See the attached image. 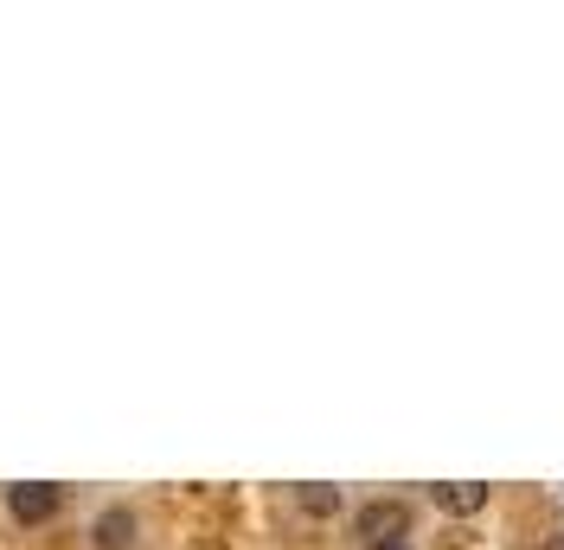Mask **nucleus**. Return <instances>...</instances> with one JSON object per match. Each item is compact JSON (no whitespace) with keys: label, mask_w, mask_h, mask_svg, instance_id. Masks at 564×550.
I'll use <instances>...</instances> for the list:
<instances>
[{"label":"nucleus","mask_w":564,"mask_h":550,"mask_svg":"<svg viewBox=\"0 0 564 550\" xmlns=\"http://www.w3.org/2000/svg\"><path fill=\"white\" fill-rule=\"evenodd\" d=\"M90 538H97V550H129L135 544V513H129V506H109V513L90 525Z\"/></svg>","instance_id":"4"},{"label":"nucleus","mask_w":564,"mask_h":550,"mask_svg":"<svg viewBox=\"0 0 564 550\" xmlns=\"http://www.w3.org/2000/svg\"><path fill=\"white\" fill-rule=\"evenodd\" d=\"M430 499H436L443 513L468 518V513H481V506H488V486H481V481H443V486H430Z\"/></svg>","instance_id":"3"},{"label":"nucleus","mask_w":564,"mask_h":550,"mask_svg":"<svg viewBox=\"0 0 564 550\" xmlns=\"http://www.w3.org/2000/svg\"><path fill=\"white\" fill-rule=\"evenodd\" d=\"M545 550H564V531H558V538H545Z\"/></svg>","instance_id":"7"},{"label":"nucleus","mask_w":564,"mask_h":550,"mask_svg":"<svg viewBox=\"0 0 564 550\" xmlns=\"http://www.w3.org/2000/svg\"><path fill=\"white\" fill-rule=\"evenodd\" d=\"M352 531H359V544H391V538H411V506L404 499H372V506H359L352 518Z\"/></svg>","instance_id":"1"},{"label":"nucleus","mask_w":564,"mask_h":550,"mask_svg":"<svg viewBox=\"0 0 564 550\" xmlns=\"http://www.w3.org/2000/svg\"><path fill=\"white\" fill-rule=\"evenodd\" d=\"M295 499H302V513H315V518H334V513H340V493H334V486H302Z\"/></svg>","instance_id":"5"},{"label":"nucleus","mask_w":564,"mask_h":550,"mask_svg":"<svg viewBox=\"0 0 564 550\" xmlns=\"http://www.w3.org/2000/svg\"><path fill=\"white\" fill-rule=\"evenodd\" d=\"M372 550H417L411 538H391V544H372Z\"/></svg>","instance_id":"6"},{"label":"nucleus","mask_w":564,"mask_h":550,"mask_svg":"<svg viewBox=\"0 0 564 550\" xmlns=\"http://www.w3.org/2000/svg\"><path fill=\"white\" fill-rule=\"evenodd\" d=\"M7 513L20 518V525H45V518L58 513V486H45V481L7 486Z\"/></svg>","instance_id":"2"}]
</instances>
